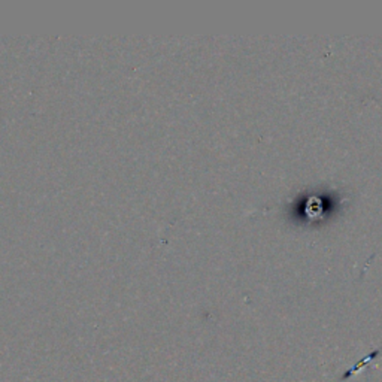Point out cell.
<instances>
[{"instance_id":"6da1fadb","label":"cell","mask_w":382,"mask_h":382,"mask_svg":"<svg viewBox=\"0 0 382 382\" xmlns=\"http://www.w3.org/2000/svg\"><path fill=\"white\" fill-rule=\"evenodd\" d=\"M378 355H379V349H376V351L370 352V354H369L367 357H364L362 362H358V363L355 364V366H352V367H351L349 370H346L345 373H344V375L341 376V381L349 379V378H351L352 375H355L357 372H360V370H362V369H364L366 366H369V364L372 363V362H373V360H375V358H376Z\"/></svg>"}]
</instances>
